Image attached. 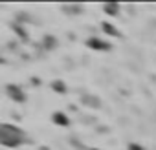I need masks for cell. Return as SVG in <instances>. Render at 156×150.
Returning a JSON list of instances; mask_svg holds the SVG:
<instances>
[{
    "mask_svg": "<svg viewBox=\"0 0 156 150\" xmlns=\"http://www.w3.org/2000/svg\"><path fill=\"white\" fill-rule=\"evenodd\" d=\"M61 11L66 17H79L85 11V6L79 2H70V4H61Z\"/></svg>",
    "mask_w": 156,
    "mask_h": 150,
    "instance_id": "obj_5",
    "label": "cell"
},
{
    "mask_svg": "<svg viewBox=\"0 0 156 150\" xmlns=\"http://www.w3.org/2000/svg\"><path fill=\"white\" fill-rule=\"evenodd\" d=\"M85 44H87L88 49L99 51V53H108V51H112V48H114L110 40L101 39V37H88V39L85 40Z\"/></svg>",
    "mask_w": 156,
    "mask_h": 150,
    "instance_id": "obj_2",
    "label": "cell"
},
{
    "mask_svg": "<svg viewBox=\"0 0 156 150\" xmlns=\"http://www.w3.org/2000/svg\"><path fill=\"white\" fill-rule=\"evenodd\" d=\"M50 119H51V123H53L55 126H59V128H68L70 123H72L70 115H68L66 112H62V110H55V112H51Z\"/></svg>",
    "mask_w": 156,
    "mask_h": 150,
    "instance_id": "obj_4",
    "label": "cell"
},
{
    "mask_svg": "<svg viewBox=\"0 0 156 150\" xmlns=\"http://www.w3.org/2000/svg\"><path fill=\"white\" fill-rule=\"evenodd\" d=\"M37 150H50V148H48V146H39Z\"/></svg>",
    "mask_w": 156,
    "mask_h": 150,
    "instance_id": "obj_11",
    "label": "cell"
},
{
    "mask_svg": "<svg viewBox=\"0 0 156 150\" xmlns=\"http://www.w3.org/2000/svg\"><path fill=\"white\" fill-rule=\"evenodd\" d=\"M50 88H51L53 94H59V95H64V94L68 92V84H66L62 79H53V81L50 83Z\"/></svg>",
    "mask_w": 156,
    "mask_h": 150,
    "instance_id": "obj_8",
    "label": "cell"
},
{
    "mask_svg": "<svg viewBox=\"0 0 156 150\" xmlns=\"http://www.w3.org/2000/svg\"><path fill=\"white\" fill-rule=\"evenodd\" d=\"M0 143L6 148H19L30 143V137L20 126L11 124V123H2L0 124Z\"/></svg>",
    "mask_w": 156,
    "mask_h": 150,
    "instance_id": "obj_1",
    "label": "cell"
},
{
    "mask_svg": "<svg viewBox=\"0 0 156 150\" xmlns=\"http://www.w3.org/2000/svg\"><path fill=\"white\" fill-rule=\"evenodd\" d=\"M6 95L13 101V103H17V104H24L26 103V99H28V95H26V92H24V88L22 86H19V84H6Z\"/></svg>",
    "mask_w": 156,
    "mask_h": 150,
    "instance_id": "obj_3",
    "label": "cell"
},
{
    "mask_svg": "<svg viewBox=\"0 0 156 150\" xmlns=\"http://www.w3.org/2000/svg\"><path fill=\"white\" fill-rule=\"evenodd\" d=\"M42 44H44L46 49H55V48H57V40H55V37H51V35H46V37L42 39Z\"/></svg>",
    "mask_w": 156,
    "mask_h": 150,
    "instance_id": "obj_9",
    "label": "cell"
},
{
    "mask_svg": "<svg viewBox=\"0 0 156 150\" xmlns=\"http://www.w3.org/2000/svg\"><path fill=\"white\" fill-rule=\"evenodd\" d=\"M101 11H103L105 15L116 19V17L121 15V4H118V2H105V4L101 6Z\"/></svg>",
    "mask_w": 156,
    "mask_h": 150,
    "instance_id": "obj_6",
    "label": "cell"
},
{
    "mask_svg": "<svg viewBox=\"0 0 156 150\" xmlns=\"http://www.w3.org/2000/svg\"><path fill=\"white\" fill-rule=\"evenodd\" d=\"M127 150H145V146H143L141 143L132 141V143H129V145H127Z\"/></svg>",
    "mask_w": 156,
    "mask_h": 150,
    "instance_id": "obj_10",
    "label": "cell"
},
{
    "mask_svg": "<svg viewBox=\"0 0 156 150\" xmlns=\"http://www.w3.org/2000/svg\"><path fill=\"white\" fill-rule=\"evenodd\" d=\"M99 26H101V29H103V33H105V35H108V37H112V39H121V31H119L112 22L103 20Z\"/></svg>",
    "mask_w": 156,
    "mask_h": 150,
    "instance_id": "obj_7",
    "label": "cell"
}]
</instances>
